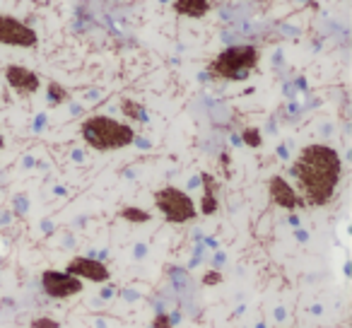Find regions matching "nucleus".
<instances>
[{
    "mask_svg": "<svg viewBox=\"0 0 352 328\" xmlns=\"http://www.w3.org/2000/svg\"><path fill=\"white\" fill-rule=\"evenodd\" d=\"M201 179H203V189H205L203 200H201V212L203 215H212L217 210V181H215V176L208 174V172H203Z\"/></svg>",
    "mask_w": 352,
    "mask_h": 328,
    "instance_id": "9b49d317",
    "label": "nucleus"
},
{
    "mask_svg": "<svg viewBox=\"0 0 352 328\" xmlns=\"http://www.w3.org/2000/svg\"><path fill=\"white\" fill-rule=\"evenodd\" d=\"M82 138L89 147L109 152L128 147L135 140V131L128 123H121L111 116H92L82 123Z\"/></svg>",
    "mask_w": 352,
    "mask_h": 328,
    "instance_id": "f03ea898",
    "label": "nucleus"
},
{
    "mask_svg": "<svg viewBox=\"0 0 352 328\" xmlns=\"http://www.w3.org/2000/svg\"><path fill=\"white\" fill-rule=\"evenodd\" d=\"M219 282H222V273H217V270H208V273L203 275V285H205V287L219 285Z\"/></svg>",
    "mask_w": 352,
    "mask_h": 328,
    "instance_id": "f3484780",
    "label": "nucleus"
},
{
    "mask_svg": "<svg viewBox=\"0 0 352 328\" xmlns=\"http://www.w3.org/2000/svg\"><path fill=\"white\" fill-rule=\"evenodd\" d=\"M241 138H244V142L249 145V147H258L263 140H261V133L256 131V128H246V131L241 133Z\"/></svg>",
    "mask_w": 352,
    "mask_h": 328,
    "instance_id": "2eb2a0df",
    "label": "nucleus"
},
{
    "mask_svg": "<svg viewBox=\"0 0 352 328\" xmlns=\"http://www.w3.org/2000/svg\"><path fill=\"white\" fill-rule=\"evenodd\" d=\"M32 328H61V324L56 319H49V316H41V319H34Z\"/></svg>",
    "mask_w": 352,
    "mask_h": 328,
    "instance_id": "dca6fc26",
    "label": "nucleus"
},
{
    "mask_svg": "<svg viewBox=\"0 0 352 328\" xmlns=\"http://www.w3.org/2000/svg\"><path fill=\"white\" fill-rule=\"evenodd\" d=\"M174 12L198 19L210 12V0H174Z\"/></svg>",
    "mask_w": 352,
    "mask_h": 328,
    "instance_id": "9d476101",
    "label": "nucleus"
},
{
    "mask_svg": "<svg viewBox=\"0 0 352 328\" xmlns=\"http://www.w3.org/2000/svg\"><path fill=\"white\" fill-rule=\"evenodd\" d=\"M39 36L36 32L19 22L17 17H10V15H0V44L5 46H19V49H32L36 46Z\"/></svg>",
    "mask_w": 352,
    "mask_h": 328,
    "instance_id": "39448f33",
    "label": "nucleus"
},
{
    "mask_svg": "<svg viewBox=\"0 0 352 328\" xmlns=\"http://www.w3.org/2000/svg\"><path fill=\"white\" fill-rule=\"evenodd\" d=\"M121 111L126 114V119H133V121H142L145 119V109L138 102H133V99H121Z\"/></svg>",
    "mask_w": 352,
    "mask_h": 328,
    "instance_id": "f8f14e48",
    "label": "nucleus"
},
{
    "mask_svg": "<svg viewBox=\"0 0 352 328\" xmlns=\"http://www.w3.org/2000/svg\"><path fill=\"white\" fill-rule=\"evenodd\" d=\"M256 66H258V49L241 44L217 53L208 66V75L217 80H244Z\"/></svg>",
    "mask_w": 352,
    "mask_h": 328,
    "instance_id": "7ed1b4c3",
    "label": "nucleus"
},
{
    "mask_svg": "<svg viewBox=\"0 0 352 328\" xmlns=\"http://www.w3.org/2000/svg\"><path fill=\"white\" fill-rule=\"evenodd\" d=\"M268 193H270V200L275 205L285 207V210H299V207H304L302 196L289 186V181L285 176H273L268 181Z\"/></svg>",
    "mask_w": 352,
    "mask_h": 328,
    "instance_id": "6e6552de",
    "label": "nucleus"
},
{
    "mask_svg": "<svg viewBox=\"0 0 352 328\" xmlns=\"http://www.w3.org/2000/svg\"><path fill=\"white\" fill-rule=\"evenodd\" d=\"M154 205L159 207V212L167 217V222H174V224H184V222H191L198 210H196V203L188 193H184L181 189L176 186H164L154 193Z\"/></svg>",
    "mask_w": 352,
    "mask_h": 328,
    "instance_id": "20e7f679",
    "label": "nucleus"
},
{
    "mask_svg": "<svg viewBox=\"0 0 352 328\" xmlns=\"http://www.w3.org/2000/svg\"><path fill=\"white\" fill-rule=\"evenodd\" d=\"M121 217H123L126 222H135V224L150 222V212H147V210H140V207H123V210H121Z\"/></svg>",
    "mask_w": 352,
    "mask_h": 328,
    "instance_id": "4468645a",
    "label": "nucleus"
},
{
    "mask_svg": "<svg viewBox=\"0 0 352 328\" xmlns=\"http://www.w3.org/2000/svg\"><path fill=\"white\" fill-rule=\"evenodd\" d=\"M152 328H174V324H171V319L167 314H157L154 321H152Z\"/></svg>",
    "mask_w": 352,
    "mask_h": 328,
    "instance_id": "a211bd4d",
    "label": "nucleus"
},
{
    "mask_svg": "<svg viewBox=\"0 0 352 328\" xmlns=\"http://www.w3.org/2000/svg\"><path fill=\"white\" fill-rule=\"evenodd\" d=\"M41 287L49 297H56V299H68L72 294H80L82 292V280L75 277L70 273H61V270H44L41 273Z\"/></svg>",
    "mask_w": 352,
    "mask_h": 328,
    "instance_id": "423d86ee",
    "label": "nucleus"
},
{
    "mask_svg": "<svg viewBox=\"0 0 352 328\" xmlns=\"http://www.w3.org/2000/svg\"><path fill=\"white\" fill-rule=\"evenodd\" d=\"M66 273H70L80 280H89V282H106L109 280V268L104 263L94 261V259H82V256L72 259Z\"/></svg>",
    "mask_w": 352,
    "mask_h": 328,
    "instance_id": "1a4fd4ad",
    "label": "nucleus"
},
{
    "mask_svg": "<svg viewBox=\"0 0 352 328\" xmlns=\"http://www.w3.org/2000/svg\"><path fill=\"white\" fill-rule=\"evenodd\" d=\"M2 147H5V140H2V135H0V150H2Z\"/></svg>",
    "mask_w": 352,
    "mask_h": 328,
    "instance_id": "6ab92c4d",
    "label": "nucleus"
},
{
    "mask_svg": "<svg viewBox=\"0 0 352 328\" xmlns=\"http://www.w3.org/2000/svg\"><path fill=\"white\" fill-rule=\"evenodd\" d=\"M5 80H7V85H10L17 94H22V97H29V94H34V92L41 87L39 75H36L34 70L24 68V66H10L5 70Z\"/></svg>",
    "mask_w": 352,
    "mask_h": 328,
    "instance_id": "0eeeda50",
    "label": "nucleus"
},
{
    "mask_svg": "<svg viewBox=\"0 0 352 328\" xmlns=\"http://www.w3.org/2000/svg\"><path fill=\"white\" fill-rule=\"evenodd\" d=\"M292 176L304 205L321 207L338 191L343 176V159L331 145L314 142L306 145L292 162Z\"/></svg>",
    "mask_w": 352,
    "mask_h": 328,
    "instance_id": "f257e3e1",
    "label": "nucleus"
},
{
    "mask_svg": "<svg viewBox=\"0 0 352 328\" xmlns=\"http://www.w3.org/2000/svg\"><path fill=\"white\" fill-rule=\"evenodd\" d=\"M49 99H51V104H63L70 99V94L61 82H49Z\"/></svg>",
    "mask_w": 352,
    "mask_h": 328,
    "instance_id": "ddd939ff",
    "label": "nucleus"
}]
</instances>
